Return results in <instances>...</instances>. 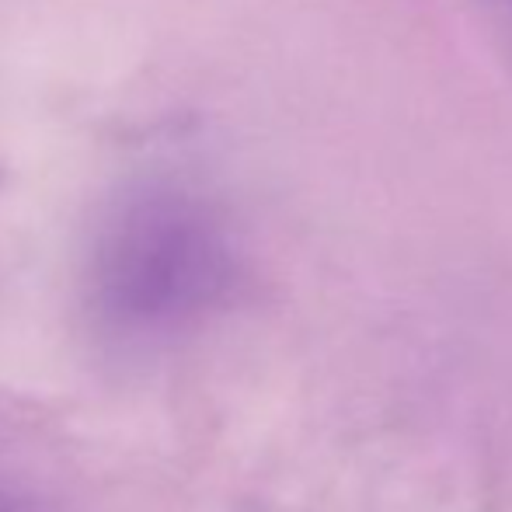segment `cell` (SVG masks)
Listing matches in <instances>:
<instances>
[{"label": "cell", "instance_id": "cell-1", "mask_svg": "<svg viewBox=\"0 0 512 512\" xmlns=\"http://www.w3.org/2000/svg\"><path fill=\"white\" fill-rule=\"evenodd\" d=\"M227 251L203 203L140 189L108 216L95 248V290L122 324H168L220 290Z\"/></svg>", "mask_w": 512, "mask_h": 512}, {"label": "cell", "instance_id": "cell-2", "mask_svg": "<svg viewBox=\"0 0 512 512\" xmlns=\"http://www.w3.org/2000/svg\"><path fill=\"white\" fill-rule=\"evenodd\" d=\"M0 512H25V509H21L18 502L11 499V495H4V492H0Z\"/></svg>", "mask_w": 512, "mask_h": 512}]
</instances>
